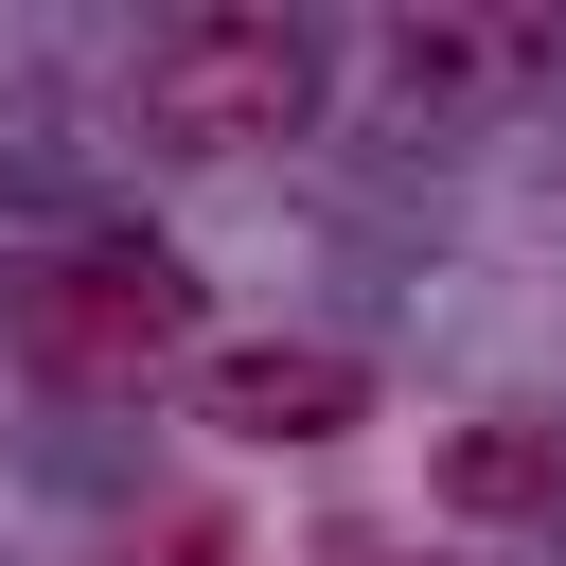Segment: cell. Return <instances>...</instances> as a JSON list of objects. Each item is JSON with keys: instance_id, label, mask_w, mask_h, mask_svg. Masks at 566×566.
Wrapping results in <instances>:
<instances>
[{"instance_id": "5b68a950", "label": "cell", "mask_w": 566, "mask_h": 566, "mask_svg": "<svg viewBox=\"0 0 566 566\" xmlns=\"http://www.w3.org/2000/svg\"><path fill=\"white\" fill-rule=\"evenodd\" d=\"M442 513H478V531L566 513V442H548V424H513V407H495V424H460V442H442Z\"/></svg>"}, {"instance_id": "6da1fadb", "label": "cell", "mask_w": 566, "mask_h": 566, "mask_svg": "<svg viewBox=\"0 0 566 566\" xmlns=\"http://www.w3.org/2000/svg\"><path fill=\"white\" fill-rule=\"evenodd\" d=\"M142 142H177V159H230V142H283L301 106H318V35L283 18V0H212V18H177V35H142Z\"/></svg>"}, {"instance_id": "8992f818", "label": "cell", "mask_w": 566, "mask_h": 566, "mask_svg": "<svg viewBox=\"0 0 566 566\" xmlns=\"http://www.w3.org/2000/svg\"><path fill=\"white\" fill-rule=\"evenodd\" d=\"M159 566H248V548H230V513H159Z\"/></svg>"}, {"instance_id": "7a4b0ae2", "label": "cell", "mask_w": 566, "mask_h": 566, "mask_svg": "<svg viewBox=\"0 0 566 566\" xmlns=\"http://www.w3.org/2000/svg\"><path fill=\"white\" fill-rule=\"evenodd\" d=\"M18 354H35L53 389H88V407H142L159 371H212V354H195V283H177L159 248H88V265H53L35 318H18Z\"/></svg>"}, {"instance_id": "277c9868", "label": "cell", "mask_w": 566, "mask_h": 566, "mask_svg": "<svg viewBox=\"0 0 566 566\" xmlns=\"http://www.w3.org/2000/svg\"><path fill=\"white\" fill-rule=\"evenodd\" d=\"M195 407H212L230 442H336V424L371 407V371H354L336 336H230V354L195 371Z\"/></svg>"}, {"instance_id": "3957f363", "label": "cell", "mask_w": 566, "mask_h": 566, "mask_svg": "<svg viewBox=\"0 0 566 566\" xmlns=\"http://www.w3.org/2000/svg\"><path fill=\"white\" fill-rule=\"evenodd\" d=\"M566 71V35L548 18H478V0H407V18H371V88L389 106H513V88H548Z\"/></svg>"}]
</instances>
